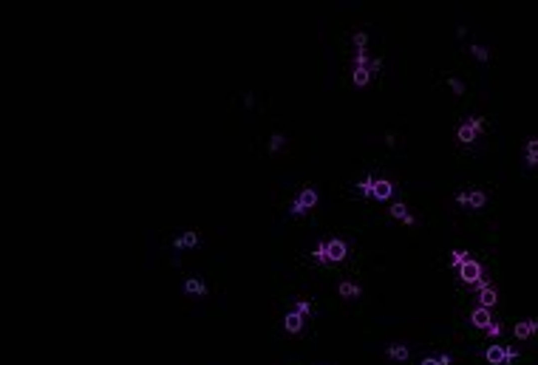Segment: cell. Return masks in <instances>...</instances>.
<instances>
[{
  "mask_svg": "<svg viewBox=\"0 0 538 365\" xmlns=\"http://www.w3.org/2000/svg\"><path fill=\"white\" fill-rule=\"evenodd\" d=\"M448 85H450L453 94H465V82H462L459 77H448Z\"/></svg>",
  "mask_w": 538,
  "mask_h": 365,
  "instance_id": "25",
  "label": "cell"
},
{
  "mask_svg": "<svg viewBox=\"0 0 538 365\" xmlns=\"http://www.w3.org/2000/svg\"><path fill=\"white\" fill-rule=\"evenodd\" d=\"M346 255H349V243H346L343 238H332V241H329V261L337 263V261H343Z\"/></svg>",
  "mask_w": 538,
  "mask_h": 365,
  "instance_id": "5",
  "label": "cell"
},
{
  "mask_svg": "<svg viewBox=\"0 0 538 365\" xmlns=\"http://www.w3.org/2000/svg\"><path fill=\"white\" fill-rule=\"evenodd\" d=\"M470 54H473L476 60H482V62L490 60V48H487V45H482V43H470Z\"/></svg>",
  "mask_w": 538,
  "mask_h": 365,
  "instance_id": "17",
  "label": "cell"
},
{
  "mask_svg": "<svg viewBox=\"0 0 538 365\" xmlns=\"http://www.w3.org/2000/svg\"><path fill=\"white\" fill-rule=\"evenodd\" d=\"M459 278L465 280V283H476V280H482V263L470 258L468 263L459 266Z\"/></svg>",
  "mask_w": 538,
  "mask_h": 365,
  "instance_id": "4",
  "label": "cell"
},
{
  "mask_svg": "<svg viewBox=\"0 0 538 365\" xmlns=\"http://www.w3.org/2000/svg\"><path fill=\"white\" fill-rule=\"evenodd\" d=\"M538 331V320H521L516 323V337L519 340H527L530 334H536Z\"/></svg>",
  "mask_w": 538,
  "mask_h": 365,
  "instance_id": "11",
  "label": "cell"
},
{
  "mask_svg": "<svg viewBox=\"0 0 538 365\" xmlns=\"http://www.w3.org/2000/svg\"><path fill=\"white\" fill-rule=\"evenodd\" d=\"M388 357L391 360H408V346H402V343L388 346Z\"/></svg>",
  "mask_w": 538,
  "mask_h": 365,
  "instance_id": "19",
  "label": "cell"
},
{
  "mask_svg": "<svg viewBox=\"0 0 538 365\" xmlns=\"http://www.w3.org/2000/svg\"><path fill=\"white\" fill-rule=\"evenodd\" d=\"M368 77H371V71L365 68V65H362V68H354V82H357V85H365Z\"/></svg>",
  "mask_w": 538,
  "mask_h": 365,
  "instance_id": "22",
  "label": "cell"
},
{
  "mask_svg": "<svg viewBox=\"0 0 538 365\" xmlns=\"http://www.w3.org/2000/svg\"><path fill=\"white\" fill-rule=\"evenodd\" d=\"M527 165L530 167L538 165V136H533V139L527 142Z\"/></svg>",
  "mask_w": 538,
  "mask_h": 365,
  "instance_id": "16",
  "label": "cell"
},
{
  "mask_svg": "<svg viewBox=\"0 0 538 365\" xmlns=\"http://www.w3.org/2000/svg\"><path fill=\"white\" fill-rule=\"evenodd\" d=\"M436 360H439V365H450V354H439Z\"/></svg>",
  "mask_w": 538,
  "mask_h": 365,
  "instance_id": "30",
  "label": "cell"
},
{
  "mask_svg": "<svg viewBox=\"0 0 538 365\" xmlns=\"http://www.w3.org/2000/svg\"><path fill=\"white\" fill-rule=\"evenodd\" d=\"M391 192H394V184H391L388 179H377V182H374V190H371V195H374V198L385 201Z\"/></svg>",
  "mask_w": 538,
  "mask_h": 365,
  "instance_id": "9",
  "label": "cell"
},
{
  "mask_svg": "<svg viewBox=\"0 0 538 365\" xmlns=\"http://www.w3.org/2000/svg\"><path fill=\"white\" fill-rule=\"evenodd\" d=\"M198 241H201V235L195 232V229H187V232L173 238V246H176V249H187V246H198Z\"/></svg>",
  "mask_w": 538,
  "mask_h": 365,
  "instance_id": "6",
  "label": "cell"
},
{
  "mask_svg": "<svg viewBox=\"0 0 538 365\" xmlns=\"http://www.w3.org/2000/svg\"><path fill=\"white\" fill-rule=\"evenodd\" d=\"M388 212L394 218H399V221H405V224H414L416 218H414V212H411V209L405 207V204H402V201H397V204H391L388 207Z\"/></svg>",
  "mask_w": 538,
  "mask_h": 365,
  "instance_id": "10",
  "label": "cell"
},
{
  "mask_svg": "<svg viewBox=\"0 0 538 365\" xmlns=\"http://www.w3.org/2000/svg\"><path fill=\"white\" fill-rule=\"evenodd\" d=\"M315 204H318V190H315V187H303V190H300V195L292 201L289 212H292V215H303V212H309Z\"/></svg>",
  "mask_w": 538,
  "mask_h": 365,
  "instance_id": "2",
  "label": "cell"
},
{
  "mask_svg": "<svg viewBox=\"0 0 538 365\" xmlns=\"http://www.w3.org/2000/svg\"><path fill=\"white\" fill-rule=\"evenodd\" d=\"M479 306H485V309H493L496 306V289L493 286L479 289Z\"/></svg>",
  "mask_w": 538,
  "mask_h": 365,
  "instance_id": "15",
  "label": "cell"
},
{
  "mask_svg": "<svg viewBox=\"0 0 538 365\" xmlns=\"http://www.w3.org/2000/svg\"><path fill=\"white\" fill-rule=\"evenodd\" d=\"M470 323L479 326V329H487V326L493 323V314H490V309H485V306H476V309L470 312Z\"/></svg>",
  "mask_w": 538,
  "mask_h": 365,
  "instance_id": "7",
  "label": "cell"
},
{
  "mask_svg": "<svg viewBox=\"0 0 538 365\" xmlns=\"http://www.w3.org/2000/svg\"><path fill=\"white\" fill-rule=\"evenodd\" d=\"M470 261V252H465V249H453V252H450V263H453V266H462V263H468Z\"/></svg>",
  "mask_w": 538,
  "mask_h": 365,
  "instance_id": "20",
  "label": "cell"
},
{
  "mask_svg": "<svg viewBox=\"0 0 538 365\" xmlns=\"http://www.w3.org/2000/svg\"><path fill=\"white\" fill-rule=\"evenodd\" d=\"M485 360L490 365H504V348L499 346V343H493V346L485 351Z\"/></svg>",
  "mask_w": 538,
  "mask_h": 365,
  "instance_id": "14",
  "label": "cell"
},
{
  "mask_svg": "<svg viewBox=\"0 0 538 365\" xmlns=\"http://www.w3.org/2000/svg\"><path fill=\"white\" fill-rule=\"evenodd\" d=\"M485 331H487V337H499L502 334V323H490Z\"/></svg>",
  "mask_w": 538,
  "mask_h": 365,
  "instance_id": "27",
  "label": "cell"
},
{
  "mask_svg": "<svg viewBox=\"0 0 538 365\" xmlns=\"http://www.w3.org/2000/svg\"><path fill=\"white\" fill-rule=\"evenodd\" d=\"M379 68H382V60H379V57H377V60H371V62H368V71H371V74H377Z\"/></svg>",
  "mask_w": 538,
  "mask_h": 365,
  "instance_id": "29",
  "label": "cell"
},
{
  "mask_svg": "<svg viewBox=\"0 0 538 365\" xmlns=\"http://www.w3.org/2000/svg\"><path fill=\"white\" fill-rule=\"evenodd\" d=\"M184 292H187V295H198V297H201V295H207V283H204L201 278H187L184 280Z\"/></svg>",
  "mask_w": 538,
  "mask_h": 365,
  "instance_id": "12",
  "label": "cell"
},
{
  "mask_svg": "<svg viewBox=\"0 0 538 365\" xmlns=\"http://www.w3.org/2000/svg\"><path fill=\"white\" fill-rule=\"evenodd\" d=\"M487 128V122L485 116H468V119L459 125V131H456V139L462 142V145H470V142H476V136Z\"/></svg>",
  "mask_w": 538,
  "mask_h": 365,
  "instance_id": "1",
  "label": "cell"
},
{
  "mask_svg": "<svg viewBox=\"0 0 538 365\" xmlns=\"http://www.w3.org/2000/svg\"><path fill=\"white\" fill-rule=\"evenodd\" d=\"M422 365H439V360H436V357H425Z\"/></svg>",
  "mask_w": 538,
  "mask_h": 365,
  "instance_id": "31",
  "label": "cell"
},
{
  "mask_svg": "<svg viewBox=\"0 0 538 365\" xmlns=\"http://www.w3.org/2000/svg\"><path fill=\"white\" fill-rule=\"evenodd\" d=\"M295 312H300L306 317V314H312V303L309 300H295Z\"/></svg>",
  "mask_w": 538,
  "mask_h": 365,
  "instance_id": "26",
  "label": "cell"
},
{
  "mask_svg": "<svg viewBox=\"0 0 538 365\" xmlns=\"http://www.w3.org/2000/svg\"><path fill=\"white\" fill-rule=\"evenodd\" d=\"M456 201L462 204V207L482 209L487 204V192L485 190H462V192H456Z\"/></svg>",
  "mask_w": 538,
  "mask_h": 365,
  "instance_id": "3",
  "label": "cell"
},
{
  "mask_svg": "<svg viewBox=\"0 0 538 365\" xmlns=\"http://www.w3.org/2000/svg\"><path fill=\"white\" fill-rule=\"evenodd\" d=\"M365 43H368V34H365V31H357V34H354V51H365Z\"/></svg>",
  "mask_w": 538,
  "mask_h": 365,
  "instance_id": "23",
  "label": "cell"
},
{
  "mask_svg": "<svg viewBox=\"0 0 538 365\" xmlns=\"http://www.w3.org/2000/svg\"><path fill=\"white\" fill-rule=\"evenodd\" d=\"M516 357H519V351H516V348H504V363H513Z\"/></svg>",
  "mask_w": 538,
  "mask_h": 365,
  "instance_id": "28",
  "label": "cell"
},
{
  "mask_svg": "<svg viewBox=\"0 0 538 365\" xmlns=\"http://www.w3.org/2000/svg\"><path fill=\"white\" fill-rule=\"evenodd\" d=\"M374 182H377V176H365V179L357 184V190H360L362 195H371V190H374Z\"/></svg>",
  "mask_w": 538,
  "mask_h": 365,
  "instance_id": "21",
  "label": "cell"
},
{
  "mask_svg": "<svg viewBox=\"0 0 538 365\" xmlns=\"http://www.w3.org/2000/svg\"><path fill=\"white\" fill-rule=\"evenodd\" d=\"M283 142H286V136H283L281 131H275V133H272V139H269V150H278V148H283Z\"/></svg>",
  "mask_w": 538,
  "mask_h": 365,
  "instance_id": "24",
  "label": "cell"
},
{
  "mask_svg": "<svg viewBox=\"0 0 538 365\" xmlns=\"http://www.w3.org/2000/svg\"><path fill=\"white\" fill-rule=\"evenodd\" d=\"M360 295H362L360 283H354V280H343V283H340V297H346V300H354V297H360Z\"/></svg>",
  "mask_w": 538,
  "mask_h": 365,
  "instance_id": "13",
  "label": "cell"
},
{
  "mask_svg": "<svg viewBox=\"0 0 538 365\" xmlns=\"http://www.w3.org/2000/svg\"><path fill=\"white\" fill-rule=\"evenodd\" d=\"M312 258H315V261H320V263H329V241H320L318 246H315Z\"/></svg>",
  "mask_w": 538,
  "mask_h": 365,
  "instance_id": "18",
  "label": "cell"
},
{
  "mask_svg": "<svg viewBox=\"0 0 538 365\" xmlns=\"http://www.w3.org/2000/svg\"><path fill=\"white\" fill-rule=\"evenodd\" d=\"M303 323H306V317H303L300 312H295V309H292V312H286V317H283V329L292 331V334H298V331L303 329Z\"/></svg>",
  "mask_w": 538,
  "mask_h": 365,
  "instance_id": "8",
  "label": "cell"
}]
</instances>
